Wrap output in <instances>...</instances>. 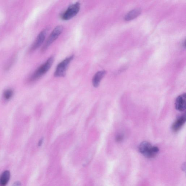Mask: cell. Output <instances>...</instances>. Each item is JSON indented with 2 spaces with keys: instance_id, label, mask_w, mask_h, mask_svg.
I'll return each mask as SVG.
<instances>
[{
  "instance_id": "6da1fadb",
  "label": "cell",
  "mask_w": 186,
  "mask_h": 186,
  "mask_svg": "<svg viewBox=\"0 0 186 186\" xmlns=\"http://www.w3.org/2000/svg\"><path fill=\"white\" fill-rule=\"evenodd\" d=\"M139 151L145 157L151 159L156 156L159 149L156 146H152L150 143L144 141L140 145Z\"/></svg>"
},
{
  "instance_id": "7a4b0ae2",
  "label": "cell",
  "mask_w": 186,
  "mask_h": 186,
  "mask_svg": "<svg viewBox=\"0 0 186 186\" xmlns=\"http://www.w3.org/2000/svg\"><path fill=\"white\" fill-rule=\"evenodd\" d=\"M54 60V58L53 56H51L48 59L46 62L40 66L32 75L30 78V81H36L45 74L50 69Z\"/></svg>"
},
{
  "instance_id": "3957f363",
  "label": "cell",
  "mask_w": 186,
  "mask_h": 186,
  "mask_svg": "<svg viewBox=\"0 0 186 186\" xmlns=\"http://www.w3.org/2000/svg\"><path fill=\"white\" fill-rule=\"evenodd\" d=\"M74 58V56L71 55L59 63L55 70L54 76L56 77H62L65 76L68 66Z\"/></svg>"
},
{
  "instance_id": "277c9868",
  "label": "cell",
  "mask_w": 186,
  "mask_h": 186,
  "mask_svg": "<svg viewBox=\"0 0 186 186\" xmlns=\"http://www.w3.org/2000/svg\"><path fill=\"white\" fill-rule=\"evenodd\" d=\"M63 29V27L59 25L56 26L53 29L43 46L42 49V51H45L58 38L62 33Z\"/></svg>"
},
{
  "instance_id": "5b68a950",
  "label": "cell",
  "mask_w": 186,
  "mask_h": 186,
  "mask_svg": "<svg viewBox=\"0 0 186 186\" xmlns=\"http://www.w3.org/2000/svg\"><path fill=\"white\" fill-rule=\"evenodd\" d=\"M80 8V3L77 2L70 6L62 15L61 18L64 21L69 20L76 15Z\"/></svg>"
},
{
  "instance_id": "8992f818",
  "label": "cell",
  "mask_w": 186,
  "mask_h": 186,
  "mask_svg": "<svg viewBox=\"0 0 186 186\" xmlns=\"http://www.w3.org/2000/svg\"><path fill=\"white\" fill-rule=\"evenodd\" d=\"M49 28H46L43 30L42 31L39 33V34L36 39L35 42H34L33 46L31 48V50L33 51L38 49V48L42 45L43 43L44 42L45 39L46 34L49 31Z\"/></svg>"
},
{
  "instance_id": "52a82bcc",
  "label": "cell",
  "mask_w": 186,
  "mask_h": 186,
  "mask_svg": "<svg viewBox=\"0 0 186 186\" xmlns=\"http://www.w3.org/2000/svg\"><path fill=\"white\" fill-rule=\"evenodd\" d=\"M186 94H183L177 97L175 102V107L177 110L184 111L186 109Z\"/></svg>"
},
{
  "instance_id": "ba28073f",
  "label": "cell",
  "mask_w": 186,
  "mask_h": 186,
  "mask_svg": "<svg viewBox=\"0 0 186 186\" xmlns=\"http://www.w3.org/2000/svg\"><path fill=\"white\" fill-rule=\"evenodd\" d=\"M185 115H184L180 116L173 123L172 129L174 132H177L181 129L185 124L186 121Z\"/></svg>"
},
{
  "instance_id": "9c48e42d",
  "label": "cell",
  "mask_w": 186,
  "mask_h": 186,
  "mask_svg": "<svg viewBox=\"0 0 186 186\" xmlns=\"http://www.w3.org/2000/svg\"><path fill=\"white\" fill-rule=\"evenodd\" d=\"M106 74V71L104 70L98 71L96 73L92 79V84L94 87H98L99 86L102 79Z\"/></svg>"
},
{
  "instance_id": "30bf717a",
  "label": "cell",
  "mask_w": 186,
  "mask_h": 186,
  "mask_svg": "<svg viewBox=\"0 0 186 186\" xmlns=\"http://www.w3.org/2000/svg\"><path fill=\"white\" fill-rule=\"evenodd\" d=\"M141 10L140 8H137L132 10L127 14L124 17L125 20L130 21L136 18L140 15Z\"/></svg>"
},
{
  "instance_id": "8fae6325",
  "label": "cell",
  "mask_w": 186,
  "mask_h": 186,
  "mask_svg": "<svg viewBox=\"0 0 186 186\" xmlns=\"http://www.w3.org/2000/svg\"><path fill=\"white\" fill-rule=\"evenodd\" d=\"M10 178L9 171L4 172L0 176V186H5L8 184Z\"/></svg>"
},
{
  "instance_id": "7c38bea8",
  "label": "cell",
  "mask_w": 186,
  "mask_h": 186,
  "mask_svg": "<svg viewBox=\"0 0 186 186\" xmlns=\"http://www.w3.org/2000/svg\"><path fill=\"white\" fill-rule=\"evenodd\" d=\"M14 91L11 89H8L5 90L3 93V97L6 101L11 99L14 95Z\"/></svg>"
},
{
  "instance_id": "4fadbf2b",
  "label": "cell",
  "mask_w": 186,
  "mask_h": 186,
  "mask_svg": "<svg viewBox=\"0 0 186 186\" xmlns=\"http://www.w3.org/2000/svg\"><path fill=\"white\" fill-rule=\"evenodd\" d=\"M123 138V136L121 135H119L117 136L116 138V140L117 142H120Z\"/></svg>"
},
{
  "instance_id": "5bb4252c",
  "label": "cell",
  "mask_w": 186,
  "mask_h": 186,
  "mask_svg": "<svg viewBox=\"0 0 186 186\" xmlns=\"http://www.w3.org/2000/svg\"><path fill=\"white\" fill-rule=\"evenodd\" d=\"M21 182L19 181H16L14 183L12 186H21Z\"/></svg>"
},
{
  "instance_id": "9a60e30c",
  "label": "cell",
  "mask_w": 186,
  "mask_h": 186,
  "mask_svg": "<svg viewBox=\"0 0 186 186\" xmlns=\"http://www.w3.org/2000/svg\"><path fill=\"white\" fill-rule=\"evenodd\" d=\"M43 139H40V140H39L38 143L39 146H40L41 145H42L43 143Z\"/></svg>"
}]
</instances>
